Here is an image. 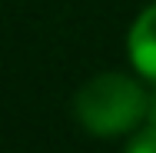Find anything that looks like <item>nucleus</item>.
Listing matches in <instances>:
<instances>
[{
    "label": "nucleus",
    "instance_id": "nucleus-1",
    "mask_svg": "<svg viewBox=\"0 0 156 153\" xmlns=\"http://www.w3.org/2000/svg\"><path fill=\"white\" fill-rule=\"evenodd\" d=\"M73 113L96 137H120L146 120L150 97L126 73H100L76 90Z\"/></svg>",
    "mask_w": 156,
    "mask_h": 153
},
{
    "label": "nucleus",
    "instance_id": "nucleus-4",
    "mask_svg": "<svg viewBox=\"0 0 156 153\" xmlns=\"http://www.w3.org/2000/svg\"><path fill=\"white\" fill-rule=\"evenodd\" d=\"M146 120L156 123V90H153V97H150V113H146Z\"/></svg>",
    "mask_w": 156,
    "mask_h": 153
},
{
    "label": "nucleus",
    "instance_id": "nucleus-2",
    "mask_svg": "<svg viewBox=\"0 0 156 153\" xmlns=\"http://www.w3.org/2000/svg\"><path fill=\"white\" fill-rule=\"evenodd\" d=\"M126 50H129L133 67L156 83V3H150L133 20L129 37H126Z\"/></svg>",
    "mask_w": 156,
    "mask_h": 153
},
{
    "label": "nucleus",
    "instance_id": "nucleus-3",
    "mask_svg": "<svg viewBox=\"0 0 156 153\" xmlns=\"http://www.w3.org/2000/svg\"><path fill=\"white\" fill-rule=\"evenodd\" d=\"M123 153H156V123L146 120V126L140 133H133V140L126 143Z\"/></svg>",
    "mask_w": 156,
    "mask_h": 153
}]
</instances>
